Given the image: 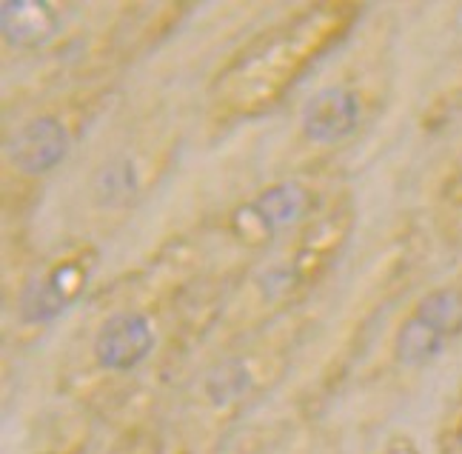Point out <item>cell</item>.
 <instances>
[{
    "instance_id": "7c38bea8",
    "label": "cell",
    "mask_w": 462,
    "mask_h": 454,
    "mask_svg": "<svg viewBox=\"0 0 462 454\" xmlns=\"http://www.w3.org/2000/svg\"><path fill=\"white\" fill-rule=\"evenodd\" d=\"M220 454H340V443L317 421V414L303 406L272 426L248 431L231 449L223 446Z\"/></svg>"
},
{
    "instance_id": "5bb4252c",
    "label": "cell",
    "mask_w": 462,
    "mask_h": 454,
    "mask_svg": "<svg viewBox=\"0 0 462 454\" xmlns=\"http://www.w3.org/2000/svg\"><path fill=\"white\" fill-rule=\"evenodd\" d=\"M97 426L100 423L95 417L63 403V412L46 417V423L32 434L17 454H92Z\"/></svg>"
},
{
    "instance_id": "52a82bcc",
    "label": "cell",
    "mask_w": 462,
    "mask_h": 454,
    "mask_svg": "<svg viewBox=\"0 0 462 454\" xmlns=\"http://www.w3.org/2000/svg\"><path fill=\"white\" fill-rule=\"evenodd\" d=\"M354 41L297 103L289 126V169L337 171L340 157L357 149L388 112L397 89L394 43L383 26L360 43Z\"/></svg>"
},
{
    "instance_id": "9c48e42d",
    "label": "cell",
    "mask_w": 462,
    "mask_h": 454,
    "mask_svg": "<svg viewBox=\"0 0 462 454\" xmlns=\"http://www.w3.org/2000/svg\"><path fill=\"white\" fill-rule=\"evenodd\" d=\"M340 183L337 171L286 169L226 203L208 226L191 232L217 266L240 272L309 223Z\"/></svg>"
},
{
    "instance_id": "8fae6325",
    "label": "cell",
    "mask_w": 462,
    "mask_h": 454,
    "mask_svg": "<svg viewBox=\"0 0 462 454\" xmlns=\"http://www.w3.org/2000/svg\"><path fill=\"white\" fill-rule=\"evenodd\" d=\"M422 260V243L417 232H405L383 246V252L368 266V274L363 277V289L348 306V320L337 331V338L328 343V352L323 360V369L317 372L309 400L328 397L348 380L351 369H357L363 357V340L371 338L383 314H394L400 309V301L408 298V289H414L417 269Z\"/></svg>"
},
{
    "instance_id": "277c9868",
    "label": "cell",
    "mask_w": 462,
    "mask_h": 454,
    "mask_svg": "<svg viewBox=\"0 0 462 454\" xmlns=\"http://www.w3.org/2000/svg\"><path fill=\"white\" fill-rule=\"evenodd\" d=\"M360 0H311L291 6L243 38L215 66L203 109L220 129L243 126L282 107L303 80L343 51L365 26Z\"/></svg>"
},
{
    "instance_id": "5b68a950",
    "label": "cell",
    "mask_w": 462,
    "mask_h": 454,
    "mask_svg": "<svg viewBox=\"0 0 462 454\" xmlns=\"http://www.w3.org/2000/svg\"><path fill=\"white\" fill-rule=\"evenodd\" d=\"M117 95L120 78L88 75L29 83L23 92L4 97L0 206L6 243L23 240L49 183L80 161Z\"/></svg>"
},
{
    "instance_id": "ba28073f",
    "label": "cell",
    "mask_w": 462,
    "mask_h": 454,
    "mask_svg": "<svg viewBox=\"0 0 462 454\" xmlns=\"http://www.w3.org/2000/svg\"><path fill=\"white\" fill-rule=\"evenodd\" d=\"M4 255V346L26 352L49 329L83 309L92 294L103 246L88 237L60 232L46 246L17 240Z\"/></svg>"
},
{
    "instance_id": "4fadbf2b",
    "label": "cell",
    "mask_w": 462,
    "mask_h": 454,
    "mask_svg": "<svg viewBox=\"0 0 462 454\" xmlns=\"http://www.w3.org/2000/svg\"><path fill=\"white\" fill-rule=\"evenodd\" d=\"M429 208V223L437 240L454 252L462 249V141L437 171Z\"/></svg>"
},
{
    "instance_id": "3957f363",
    "label": "cell",
    "mask_w": 462,
    "mask_h": 454,
    "mask_svg": "<svg viewBox=\"0 0 462 454\" xmlns=\"http://www.w3.org/2000/svg\"><path fill=\"white\" fill-rule=\"evenodd\" d=\"M183 144V117L169 97L146 92L117 103L78 161L63 232L103 246L163 186Z\"/></svg>"
},
{
    "instance_id": "30bf717a",
    "label": "cell",
    "mask_w": 462,
    "mask_h": 454,
    "mask_svg": "<svg viewBox=\"0 0 462 454\" xmlns=\"http://www.w3.org/2000/svg\"><path fill=\"white\" fill-rule=\"evenodd\" d=\"M462 343V269L408 294L371 357L385 389H414Z\"/></svg>"
},
{
    "instance_id": "7a4b0ae2",
    "label": "cell",
    "mask_w": 462,
    "mask_h": 454,
    "mask_svg": "<svg viewBox=\"0 0 462 454\" xmlns=\"http://www.w3.org/2000/svg\"><path fill=\"white\" fill-rule=\"evenodd\" d=\"M314 331L317 311L306 309L272 326L211 340L174 389L163 426L169 454L220 451L228 434L289 380Z\"/></svg>"
},
{
    "instance_id": "2e32d148",
    "label": "cell",
    "mask_w": 462,
    "mask_h": 454,
    "mask_svg": "<svg viewBox=\"0 0 462 454\" xmlns=\"http://www.w3.org/2000/svg\"><path fill=\"white\" fill-rule=\"evenodd\" d=\"M434 454H462V383L442 406L434 429Z\"/></svg>"
},
{
    "instance_id": "8992f818",
    "label": "cell",
    "mask_w": 462,
    "mask_h": 454,
    "mask_svg": "<svg viewBox=\"0 0 462 454\" xmlns=\"http://www.w3.org/2000/svg\"><path fill=\"white\" fill-rule=\"evenodd\" d=\"M357 223V195L348 183H340L309 223L240 269L228 289L215 340L272 326L311 309L319 289L343 264Z\"/></svg>"
},
{
    "instance_id": "6da1fadb",
    "label": "cell",
    "mask_w": 462,
    "mask_h": 454,
    "mask_svg": "<svg viewBox=\"0 0 462 454\" xmlns=\"http://www.w3.org/2000/svg\"><path fill=\"white\" fill-rule=\"evenodd\" d=\"M240 272L180 232L88 294L55 360V392L100 426L152 421L215 340Z\"/></svg>"
},
{
    "instance_id": "9a60e30c",
    "label": "cell",
    "mask_w": 462,
    "mask_h": 454,
    "mask_svg": "<svg viewBox=\"0 0 462 454\" xmlns=\"http://www.w3.org/2000/svg\"><path fill=\"white\" fill-rule=\"evenodd\" d=\"M457 117H462V34L446 66V75H442L439 86L431 92L429 103H425L422 124L425 129H437V126L451 124Z\"/></svg>"
},
{
    "instance_id": "e0dca14e",
    "label": "cell",
    "mask_w": 462,
    "mask_h": 454,
    "mask_svg": "<svg viewBox=\"0 0 462 454\" xmlns=\"http://www.w3.org/2000/svg\"><path fill=\"white\" fill-rule=\"evenodd\" d=\"M374 454H425V451H422V446L408 431L394 429V431L385 434L383 443L374 449Z\"/></svg>"
}]
</instances>
